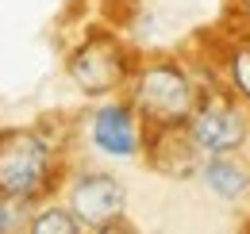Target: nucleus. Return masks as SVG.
<instances>
[{"instance_id":"9d476101","label":"nucleus","mask_w":250,"mask_h":234,"mask_svg":"<svg viewBox=\"0 0 250 234\" xmlns=\"http://www.w3.org/2000/svg\"><path fill=\"white\" fill-rule=\"evenodd\" d=\"M27 231L31 234H81V223L65 204L42 200V204H35L27 211Z\"/></svg>"},{"instance_id":"f03ea898","label":"nucleus","mask_w":250,"mask_h":234,"mask_svg":"<svg viewBox=\"0 0 250 234\" xmlns=\"http://www.w3.org/2000/svg\"><path fill=\"white\" fill-rule=\"evenodd\" d=\"M204 85V73L177 54H139L124 96L146 127H177L196 108Z\"/></svg>"},{"instance_id":"20e7f679","label":"nucleus","mask_w":250,"mask_h":234,"mask_svg":"<svg viewBox=\"0 0 250 234\" xmlns=\"http://www.w3.org/2000/svg\"><path fill=\"white\" fill-rule=\"evenodd\" d=\"M188 138L200 146V154H247L250 150V108L239 104L227 88L204 85L196 108L185 119Z\"/></svg>"},{"instance_id":"0eeeda50","label":"nucleus","mask_w":250,"mask_h":234,"mask_svg":"<svg viewBox=\"0 0 250 234\" xmlns=\"http://www.w3.org/2000/svg\"><path fill=\"white\" fill-rule=\"evenodd\" d=\"M143 157L154 173L169 176V180H188L200 173L204 154L188 138L185 123L177 127H146V142H143Z\"/></svg>"},{"instance_id":"6e6552de","label":"nucleus","mask_w":250,"mask_h":234,"mask_svg":"<svg viewBox=\"0 0 250 234\" xmlns=\"http://www.w3.org/2000/svg\"><path fill=\"white\" fill-rule=\"evenodd\" d=\"M196 69L204 73V81L227 88L239 104L250 108V39L243 31L212 39V54H208V61H200Z\"/></svg>"},{"instance_id":"423d86ee","label":"nucleus","mask_w":250,"mask_h":234,"mask_svg":"<svg viewBox=\"0 0 250 234\" xmlns=\"http://www.w3.org/2000/svg\"><path fill=\"white\" fill-rule=\"evenodd\" d=\"M85 131L96 154L116 157V161H135L143 157V142H146V123L131 108L127 96H104L96 100V108L85 116Z\"/></svg>"},{"instance_id":"f257e3e1","label":"nucleus","mask_w":250,"mask_h":234,"mask_svg":"<svg viewBox=\"0 0 250 234\" xmlns=\"http://www.w3.org/2000/svg\"><path fill=\"white\" fill-rule=\"evenodd\" d=\"M69 157L58 131L46 123L0 127V200L35 207L62 192Z\"/></svg>"},{"instance_id":"f8f14e48","label":"nucleus","mask_w":250,"mask_h":234,"mask_svg":"<svg viewBox=\"0 0 250 234\" xmlns=\"http://www.w3.org/2000/svg\"><path fill=\"white\" fill-rule=\"evenodd\" d=\"M227 16L235 23H250V0H227Z\"/></svg>"},{"instance_id":"39448f33","label":"nucleus","mask_w":250,"mask_h":234,"mask_svg":"<svg viewBox=\"0 0 250 234\" xmlns=\"http://www.w3.org/2000/svg\"><path fill=\"white\" fill-rule=\"evenodd\" d=\"M65 207L77 215L81 231L89 234H112L127 231V188L120 176L104 173V169H77L65 176L62 184Z\"/></svg>"},{"instance_id":"1a4fd4ad","label":"nucleus","mask_w":250,"mask_h":234,"mask_svg":"<svg viewBox=\"0 0 250 234\" xmlns=\"http://www.w3.org/2000/svg\"><path fill=\"white\" fill-rule=\"evenodd\" d=\"M204 188L223 204H243L250 200V157L247 154H208L200 161Z\"/></svg>"},{"instance_id":"9b49d317","label":"nucleus","mask_w":250,"mask_h":234,"mask_svg":"<svg viewBox=\"0 0 250 234\" xmlns=\"http://www.w3.org/2000/svg\"><path fill=\"white\" fill-rule=\"evenodd\" d=\"M27 211H31V207L12 204V200H0V234H20V231H27Z\"/></svg>"},{"instance_id":"7ed1b4c3","label":"nucleus","mask_w":250,"mask_h":234,"mask_svg":"<svg viewBox=\"0 0 250 234\" xmlns=\"http://www.w3.org/2000/svg\"><path fill=\"white\" fill-rule=\"evenodd\" d=\"M135 61H139V50H131L116 31L93 27V31H85L73 42V50L65 54V77H69V85L81 96L104 100V96L124 92Z\"/></svg>"}]
</instances>
